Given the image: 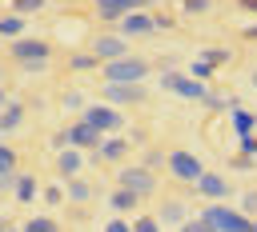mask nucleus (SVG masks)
<instances>
[{"label": "nucleus", "mask_w": 257, "mask_h": 232, "mask_svg": "<svg viewBox=\"0 0 257 232\" xmlns=\"http://www.w3.org/2000/svg\"><path fill=\"white\" fill-rule=\"evenodd\" d=\"M84 124H92V128L104 136V132H120V128H124V116H120L116 108H108V104H88V108H84Z\"/></svg>", "instance_id": "obj_6"}, {"label": "nucleus", "mask_w": 257, "mask_h": 232, "mask_svg": "<svg viewBox=\"0 0 257 232\" xmlns=\"http://www.w3.org/2000/svg\"><path fill=\"white\" fill-rule=\"evenodd\" d=\"M52 148H68V128H64V132H56V136H52Z\"/></svg>", "instance_id": "obj_38"}, {"label": "nucleus", "mask_w": 257, "mask_h": 232, "mask_svg": "<svg viewBox=\"0 0 257 232\" xmlns=\"http://www.w3.org/2000/svg\"><path fill=\"white\" fill-rule=\"evenodd\" d=\"M12 168H16V152L8 144H0V172H12Z\"/></svg>", "instance_id": "obj_31"}, {"label": "nucleus", "mask_w": 257, "mask_h": 232, "mask_svg": "<svg viewBox=\"0 0 257 232\" xmlns=\"http://www.w3.org/2000/svg\"><path fill=\"white\" fill-rule=\"evenodd\" d=\"M104 232H133V224H128V220H112Z\"/></svg>", "instance_id": "obj_37"}, {"label": "nucleus", "mask_w": 257, "mask_h": 232, "mask_svg": "<svg viewBox=\"0 0 257 232\" xmlns=\"http://www.w3.org/2000/svg\"><path fill=\"white\" fill-rule=\"evenodd\" d=\"M253 232H257V220H253Z\"/></svg>", "instance_id": "obj_43"}, {"label": "nucleus", "mask_w": 257, "mask_h": 232, "mask_svg": "<svg viewBox=\"0 0 257 232\" xmlns=\"http://www.w3.org/2000/svg\"><path fill=\"white\" fill-rule=\"evenodd\" d=\"M0 36H8V40H16V36H24V16H0Z\"/></svg>", "instance_id": "obj_20"}, {"label": "nucleus", "mask_w": 257, "mask_h": 232, "mask_svg": "<svg viewBox=\"0 0 257 232\" xmlns=\"http://www.w3.org/2000/svg\"><path fill=\"white\" fill-rule=\"evenodd\" d=\"M201 196H209V200H225L229 196V180L225 176H217V172H201V180L193 184Z\"/></svg>", "instance_id": "obj_12"}, {"label": "nucleus", "mask_w": 257, "mask_h": 232, "mask_svg": "<svg viewBox=\"0 0 257 232\" xmlns=\"http://www.w3.org/2000/svg\"><path fill=\"white\" fill-rule=\"evenodd\" d=\"M229 120H233L237 140H245V136H253V132H257V116H253V112H245V108H229Z\"/></svg>", "instance_id": "obj_15"}, {"label": "nucleus", "mask_w": 257, "mask_h": 232, "mask_svg": "<svg viewBox=\"0 0 257 232\" xmlns=\"http://www.w3.org/2000/svg\"><path fill=\"white\" fill-rule=\"evenodd\" d=\"M0 232H12V228H8V224H4V220H0Z\"/></svg>", "instance_id": "obj_41"}, {"label": "nucleus", "mask_w": 257, "mask_h": 232, "mask_svg": "<svg viewBox=\"0 0 257 232\" xmlns=\"http://www.w3.org/2000/svg\"><path fill=\"white\" fill-rule=\"evenodd\" d=\"M137 204H141V196H133L128 188H116V192L108 196V208H112V212H133Z\"/></svg>", "instance_id": "obj_19"}, {"label": "nucleus", "mask_w": 257, "mask_h": 232, "mask_svg": "<svg viewBox=\"0 0 257 232\" xmlns=\"http://www.w3.org/2000/svg\"><path fill=\"white\" fill-rule=\"evenodd\" d=\"M116 180H120V188H128L133 196H149V192L157 188V180H153L149 168H120Z\"/></svg>", "instance_id": "obj_7"}, {"label": "nucleus", "mask_w": 257, "mask_h": 232, "mask_svg": "<svg viewBox=\"0 0 257 232\" xmlns=\"http://www.w3.org/2000/svg\"><path fill=\"white\" fill-rule=\"evenodd\" d=\"M209 8H213L209 0H181V12H185V16H201V12H209Z\"/></svg>", "instance_id": "obj_26"}, {"label": "nucleus", "mask_w": 257, "mask_h": 232, "mask_svg": "<svg viewBox=\"0 0 257 232\" xmlns=\"http://www.w3.org/2000/svg\"><path fill=\"white\" fill-rule=\"evenodd\" d=\"M201 60H209V64L217 68V64H225V60H229V48H205V52H201Z\"/></svg>", "instance_id": "obj_28"}, {"label": "nucleus", "mask_w": 257, "mask_h": 232, "mask_svg": "<svg viewBox=\"0 0 257 232\" xmlns=\"http://www.w3.org/2000/svg\"><path fill=\"white\" fill-rule=\"evenodd\" d=\"M181 220H185V204H177V200H173V204H165V208H161V224H181Z\"/></svg>", "instance_id": "obj_24"}, {"label": "nucleus", "mask_w": 257, "mask_h": 232, "mask_svg": "<svg viewBox=\"0 0 257 232\" xmlns=\"http://www.w3.org/2000/svg\"><path fill=\"white\" fill-rule=\"evenodd\" d=\"M145 76H149V64L137 60V56H124V60L104 64V84H141Z\"/></svg>", "instance_id": "obj_3"}, {"label": "nucleus", "mask_w": 257, "mask_h": 232, "mask_svg": "<svg viewBox=\"0 0 257 232\" xmlns=\"http://www.w3.org/2000/svg\"><path fill=\"white\" fill-rule=\"evenodd\" d=\"M201 220L209 224V232H253V220L241 216L237 208H225V204H213L201 212Z\"/></svg>", "instance_id": "obj_2"}, {"label": "nucleus", "mask_w": 257, "mask_h": 232, "mask_svg": "<svg viewBox=\"0 0 257 232\" xmlns=\"http://www.w3.org/2000/svg\"><path fill=\"white\" fill-rule=\"evenodd\" d=\"M149 32H157V16H149V12H128L120 20V36L124 40L128 36H149Z\"/></svg>", "instance_id": "obj_10"}, {"label": "nucleus", "mask_w": 257, "mask_h": 232, "mask_svg": "<svg viewBox=\"0 0 257 232\" xmlns=\"http://www.w3.org/2000/svg\"><path fill=\"white\" fill-rule=\"evenodd\" d=\"M96 64H100V60H96L92 52H88V56H72V60H68V68H72V72H88V68H96Z\"/></svg>", "instance_id": "obj_25"}, {"label": "nucleus", "mask_w": 257, "mask_h": 232, "mask_svg": "<svg viewBox=\"0 0 257 232\" xmlns=\"http://www.w3.org/2000/svg\"><path fill=\"white\" fill-rule=\"evenodd\" d=\"M20 232H60V228H56V220H52V216H32Z\"/></svg>", "instance_id": "obj_21"}, {"label": "nucleus", "mask_w": 257, "mask_h": 232, "mask_svg": "<svg viewBox=\"0 0 257 232\" xmlns=\"http://www.w3.org/2000/svg\"><path fill=\"white\" fill-rule=\"evenodd\" d=\"M104 96L112 104H141L145 100V88L141 84H104Z\"/></svg>", "instance_id": "obj_13"}, {"label": "nucleus", "mask_w": 257, "mask_h": 232, "mask_svg": "<svg viewBox=\"0 0 257 232\" xmlns=\"http://www.w3.org/2000/svg\"><path fill=\"white\" fill-rule=\"evenodd\" d=\"M133 232H161V220H157V216H141V220L133 224Z\"/></svg>", "instance_id": "obj_30"}, {"label": "nucleus", "mask_w": 257, "mask_h": 232, "mask_svg": "<svg viewBox=\"0 0 257 232\" xmlns=\"http://www.w3.org/2000/svg\"><path fill=\"white\" fill-rule=\"evenodd\" d=\"M181 232H209V224L197 216V220H185V224H181Z\"/></svg>", "instance_id": "obj_34"}, {"label": "nucleus", "mask_w": 257, "mask_h": 232, "mask_svg": "<svg viewBox=\"0 0 257 232\" xmlns=\"http://www.w3.org/2000/svg\"><path fill=\"white\" fill-rule=\"evenodd\" d=\"M161 88L173 92V96H181V100H193V104H209V96H213L201 80H193L185 72H161Z\"/></svg>", "instance_id": "obj_1"}, {"label": "nucleus", "mask_w": 257, "mask_h": 232, "mask_svg": "<svg viewBox=\"0 0 257 232\" xmlns=\"http://www.w3.org/2000/svg\"><path fill=\"white\" fill-rule=\"evenodd\" d=\"M161 164H165V156H161V152H149V156H145V164H141V168H149V172H153V168H161Z\"/></svg>", "instance_id": "obj_35"}, {"label": "nucleus", "mask_w": 257, "mask_h": 232, "mask_svg": "<svg viewBox=\"0 0 257 232\" xmlns=\"http://www.w3.org/2000/svg\"><path fill=\"white\" fill-rule=\"evenodd\" d=\"M165 168H169L177 180H185V184H197V180H201V172H205V164H201L193 152H185V148L169 152V156H165Z\"/></svg>", "instance_id": "obj_4"}, {"label": "nucleus", "mask_w": 257, "mask_h": 232, "mask_svg": "<svg viewBox=\"0 0 257 232\" xmlns=\"http://www.w3.org/2000/svg\"><path fill=\"white\" fill-rule=\"evenodd\" d=\"M149 8V0H96V16L100 20H124L128 12Z\"/></svg>", "instance_id": "obj_9"}, {"label": "nucleus", "mask_w": 257, "mask_h": 232, "mask_svg": "<svg viewBox=\"0 0 257 232\" xmlns=\"http://www.w3.org/2000/svg\"><path fill=\"white\" fill-rule=\"evenodd\" d=\"M64 108H84V96H76V92H68V96H64Z\"/></svg>", "instance_id": "obj_36"}, {"label": "nucleus", "mask_w": 257, "mask_h": 232, "mask_svg": "<svg viewBox=\"0 0 257 232\" xmlns=\"http://www.w3.org/2000/svg\"><path fill=\"white\" fill-rule=\"evenodd\" d=\"M44 8V0H12V12L16 16H28V12H40Z\"/></svg>", "instance_id": "obj_27"}, {"label": "nucleus", "mask_w": 257, "mask_h": 232, "mask_svg": "<svg viewBox=\"0 0 257 232\" xmlns=\"http://www.w3.org/2000/svg\"><path fill=\"white\" fill-rule=\"evenodd\" d=\"M237 212L253 220V216H257V192H245V196H241V208H237Z\"/></svg>", "instance_id": "obj_29"}, {"label": "nucleus", "mask_w": 257, "mask_h": 232, "mask_svg": "<svg viewBox=\"0 0 257 232\" xmlns=\"http://www.w3.org/2000/svg\"><path fill=\"white\" fill-rule=\"evenodd\" d=\"M124 152H128V140H124V136H108V140H100V148H96L100 160H120Z\"/></svg>", "instance_id": "obj_16"}, {"label": "nucleus", "mask_w": 257, "mask_h": 232, "mask_svg": "<svg viewBox=\"0 0 257 232\" xmlns=\"http://www.w3.org/2000/svg\"><path fill=\"white\" fill-rule=\"evenodd\" d=\"M64 196H68V200H76V204H84V200L92 196V188H88L84 180H68V192H64Z\"/></svg>", "instance_id": "obj_23"}, {"label": "nucleus", "mask_w": 257, "mask_h": 232, "mask_svg": "<svg viewBox=\"0 0 257 232\" xmlns=\"http://www.w3.org/2000/svg\"><path fill=\"white\" fill-rule=\"evenodd\" d=\"M253 88H257V72H253Z\"/></svg>", "instance_id": "obj_42"}, {"label": "nucleus", "mask_w": 257, "mask_h": 232, "mask_svg": "<svg viewBox=\"0 0 257 232\" xmlns=\"http://www.w3.org/2000/svg\"><path fill=\"white\" fill-rule=\"evenodd\" d=\"M92 56L104 60V64L124 60V56H128V40H124V36H96V40H92Z\"/></svg>", "instance_id": "obj_8"}, {"label": "nucleus", "mask_w": 257, "mask_h": 232, "mask_svg": "<svg viewBox=\"0 0 257 232\" xmlns=\"http://www.w3.org/2000/svg\"><path fill=\"white\" fill-rule=\"evenodd\" d=\"M20 120H24V104H4L0 108V136L12 132V128H20Z\"/></svg>", "instance_id": "obj_18"}, {"label": "nucleus", "mask_w": 257, "mask_h": 232, "mask_svg": "<svg viewBox=\"0 0 257 232\" xmlns=\"http://www.w3.org/2000/svg\"><path fill=\"white\" fill-rule=\"evenodd\" d=\"M16 180H20L16 172H0V192H12V188H16Z\"/></svg>", "instance_id": "obj_33"}, {"label": "nucleus", "mask_w": 257, "mask_h": 232, "mask_svg": "<svg viewBox=\"0 0 257 232\" xmlns=\"http://www.w3.org/2000/svg\"><path fill=\"white\" fill-rule=\"evenodd\" d=\"M12 196H16V204H32V200L40 196L36 176H20V180H16V188H12Z\"/></svg>", "instance_id": "obj_17"}, {"label": "nucleus", "mask_w": 257, "mask_h": 232, "mask_svg": "<svg viewBox=\"0 0 257 232\" xmlns=\"http://www.w3.org/2000/svg\"><path fill=\"white\" fill-rule=\"evenodd\" d=\"M237 4H241L245 12H253V16H257V0H237Z\"/></svg>", "instance_id": "obj_39"}, {"label": "nucleus", "mask_w": 257, "mask_h": 232, "mask_svg": "<svg viewBox=\"0 0 257 232\" xmlns=\"http://www.w3.org/2000/svg\"><path fill=\"white\" fill-rule=\"evenodd\" d=\"M185 76H193V80H201V84H205V80H209V76H213V64H209V60H201V56H197V60H193V64H189V72H185Z\"/></svg>", "instance_id": "obj_22"}, {"label": "nucleus", "mask_w": 257, "mask_h": 232, "mask_svg": "<svg viewBox=\"0 0 257 232\" xmlns=\"http://www.w3.org/2000/svg\"><path fill=\"white\" fill-rule=\"evenodd\" d=\"M8 52L20 60V64H48V56H52V48H48V40H36V36H16L12 44H8Z\"/></svg>", "instance_id": "obj_5"}, {"label": "nucleus", "mask_w": 257, "mask_h": 232, "mask_svg": "<svg viewBox=\"0 0 257 232\" xmlns=\"http://www.w3.org/2000/svg\"><path fill=\"white\" fill-rule=\"evenodd\" d=\"M100 140H104V136H100L92 124H84V120L68 128V148H92V152H96V148H100Z\"/></svg>", "instance_id": "obj_11"}, {"label": "nucleus", "mask_w": 257, "mask_h": 232, "mask_svg": "<svg viewBox=\"0 0 257 232\" xmlns=\"http://www.w3.org/2000/svg\"><path fill=\"white\" fill-rule=\"evenodd\" d=\"M44 204H64V188H44Z\"/></svg>", "instance_id": "obj_32"}, {"label": "nucleus", "mask_w": 257, "mask_h": 232, "mask_svg": "<svg viewBox=\"0 0 257 232\" xmlns=\"http://www.w3.org/2000/svg\"><path fill=\"white\" fill-rule=\"evenodd\" d=\"M4 104H8V96H4V88H0V108H4Z\"/></svg>", "instance_id": "obj_40"}, {"label": "nucleus", "mask_w": 257, "mask_h": 232, "mask_svg": "<svg viewBox=\"0 0 257 232\" xmlns=\"http://www.w3.org/2000/svg\"><path fill=\"white\" fill-rule=\"evenodd\" d=\"M84 168V160H80V152L76 148H60V160H56V172L64 176V180H76V172Z\"/></svg>", "instance_id": "obj_14"}]
</instances>
